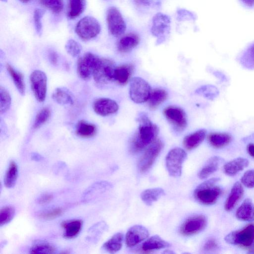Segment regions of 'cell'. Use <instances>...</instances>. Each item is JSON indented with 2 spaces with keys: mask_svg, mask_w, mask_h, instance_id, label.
Returning <instances> with one entry per match:
<instances>
[{
  "mask_svg": "<svg viewBox=\"0 0 254 254\" xmlns=\"http://www.w3.org/2000/svg\"><path fill=\"white\" fill-rule=\"evenodd\" d=\"M137 121L138 128L130 144V151L133 153L139 152L154 141L159 131L158 126L152 123L145 113L138 114Z\"/></svg>",
  "mask_w": 254,
  "mask_h": 254,
  "instance_id": "1",
  "label": "cell"
},
{
  "mask_svg": "<svg viewBox=\"0 0 254 254\" xmlns=\"http://www.w3.org/2000/svg\"><path fill=\"white\" fill-rule=\"evenodd\" d=\"M218 178H213L199 184L194 190L193 196L199 203L206 205L215 204L222 193V190L216 184Z\"/></svg>",
  "mask_w": 254,
  "mask_h": 254,
  "instance_id": "2",
  "label": "cell"
},
{
  "mask_svg": "<svg viewBox=\"0 0 254 254\" xmlns=\"http://www.w3.org/2000/svg\"><path fill=\"white\" fill-rule=\"evenodd\" d=\"M224 240L228 244L245 247L251 246L254 242V224L251 223L241 229L227 235Z\"/></svg>",
  "mask_w": 254,
  "mask_h": 254,
  "instance_id": "3",
  "label": "cell"
},
{
  "mask_svg": "<svg viewBox=\"0 0 254 254\" xmlns=\"http://www.w3.org/2000/svg\"><path fill=\"white\" fill-rule=\"evenodd\" d=\"M115 64L112 60L100 58L93 73L94 81L98 84L104 85L115 80Z\"/></svg>",
  "mask_w": 254,
  "mask_h": 254,
  "instance_id": "4",
  "label": "cell"
},
{
  "mask_svg": "<svg viewBox=\"0 0 254 254\" xmlns=\"http://www.w3.org/2000/svg\"><path fill=\"white\" fill-rule=\"evenodd\" d=\"M101 31L98 21L92 16H85L77 23L75 32L83 40H89L96 37Z\"/></svg>",
  "mask_w": 254,
  "mask_h": 254,
  "instance_id": "5",
  "label": "cell"
},
{
  "mask_svg": "<svg viewBox=\"0 0 254 254\" xmlns=\"http://www.w3.org/2000/svg\"><path fill=\"white\" fill-rule=\"evenodd\" d=\"M152 90L150 85L143 79L135 77L131 79L129 86V96L136 103L147 101Z\"/></svg>",
  "mask_w": 254,
  "mask_h": 254,
  "instance_id": "6",
  "label": "cell"
},
{
  "mask_svg": "<svg viewBox=\"0 0 254 254\" xmlns=\"http://www.w3.org/2000/svg\"><path fill=\"white\" fill-rule=\"evenodd\" d=\"M100 59L98 56L90 52L79 57L77 63V72L79 77L84 80L89 79L93 76Z\"/></svg>",
  "mask_w": 254,
  "mask_h": 254,
  "instance_id": "7",
  "label": "cell"
},
{
  "mask_svg": "<svg viewBox=\"0 0 254 254\" xmlns=\"http://www.w3.org/2000/svg\"><path fill=\"white\" fill-rule=\"evenodd\" d=\"M187 157V153L181 148L171 149L166 157V165L170 175L174 177L181 176L182 164Z\"/></svg>",
  "mask_w": 254,
  "mask_h": 254,
  "instance_id": "8",
  "label": "cell"
},
{
  "mask_svg": "<svg viewBox=\"0 0 254 254\" xmlns=\"http://www.w3.org/2000/svg\"><path fill=\"white\" fill-rule=\"evenodd\" d=\"M163 146V142L157 139L147 147L138 162V166L141 172H145L150 168Z\"/></svg>",
  "mask_w": 254,
  "mask_h": 254,
  "instance_id": "9",
  "label": "cell"
},
{
  "mask_svg": "<svg viewBox=\"0 0 254 254\" xmlns=\"http://www.w3.org/2000/svg\"><path fill=\"white\" fill-rule=\"evenodd\" d=\"M30 82L31 90L36 100L39 102L45 101L47 93V77L45 73L35 70L31 74Z\"/></svg>",
  "mask_w": 254,
  "mask_h": 254,
  "instance_id": "10",
  "label": "cell"
},
{
  "mask_svg": "<svg viewBox=\"0 0 254 254\" xmlns=\"http://www.w3.org/2000/svg\"><path fill=\"white\" fill-rule=\"evenodd\" d=\"M163 114L176 131L180 132L186 128L187 125V117L182 108L170 106L164 109Z\"/></svg>",
  "mask_w": 254,
  "mask_h": 254,
  "instance_id": "11",
  "label": "cell"
},
{
  "mask_svg": "<svg viewBox=\"0 0 254 254\" xmlns=\"http://www.w3.org/2000/svg\"><path fill=\"white\" fill-rule=\"evenodd\" d=\"M107 23L110 33L118 37L126 31V25L120 11L115 7H110L107 12Z\"/></svg>",
  "mask_w": 254,
  "mask_h": 254,
  "instance_id": "12",
  "label": "cell"
},
{
  "mask_svg": "<svg viewBox=\"0 0 254 254\" xmlns=\"http://www.w3.org/2000/svg\"><path fill=\"white\" fill-rule=\"evenodd\" d=\"M207 219L203 215H194L188 218L181 225L180 233L184 236L196 234L206 227Z\"/></svg>",
  "mask_w": 254,
  "mask_h": 254,
  "instance_id": "13",
  "label": "cell"
},
{
  "mask_svg": "<svg viewBox=\"0 0 254 254\" xmlns=\"http://www.w3.org/2000/svg\"><path fill=\"white\" fill-rule=\"evenodd\" d=\"M148 236L149 232L145 227L139 225H134L127 232L126 245L128 247H133L146 239Z\"/></svg>",
  "mask_w": 254,
  "mask_h": 254,
  "instance_id": "14",
  "label": "cell"
},
{
  "mask_svg": "<svg viewBox=\"0 0 254 254\" xmlns=\"http://www.w3.org/2000/svg\"><path fill=\"white\" fill-rule=\"evenodd\" d=\"M93 109L97 114L101 116H107L116 113L119 109V106L114 100L107 98H101L94 101Z\"/></svg>",
  "mask_w": 254,
  "mask_h": 254,
  "instance_id": "15",
  "label": "cell"
},
{
  "mask_svg": "<svg viewBox=\"0 0 254 254\" xmlns=\"http://www.w3.org/2000/svg\"><path fill=\"white\" fill-rule=\"evenodd\" d=\"M244 192L242 184L238 182H236L232 187L225 201L224 205L225 210L229 211L233 209L243 196Z\"/></svg>",
  "mask_w": 254,
  "mask_h": 254,
  "instance_id": "16",
  "label": "cell"
},
{
  "mask_svg": "<svg viewBox=\"0 0 254 254\" xmlns=\"http://www.w3.org/2000/svg\"><path fill=\"white\" fill-rule=\"evenodd\" d=\"M236 216L241 221H254V204L250 199L247 198L244 200L238 208Z\"/></svg>",
  "mask_w": 254,
  "mask_h": 254,
  "instance_id": "17",
  "label": "cell"
},
{
  "mask_svg": "<svg viewBox=\"0 0 254 254\" xmlns=\"http://www.w3.org/2000/svg\"><path fill=\"white\" fill-rule=\"evenodd\" d=\"M61 226L64 229L63 235L66 239H72L76 237L80 232L83 221L80 219H72L63 221Z\"/></svg>",
  "mask_w": 254,
  "mask_h": 254,
  "instance_id": "18",
  "label": "cell"
},
{
  "mask_svg": "<svg viewBox=\"0 0 254 254\" xmlns=\"http://www.w3.org/2000/svg\"><path fill=\"white\" fill-rule=\"evenodd\" d=\"M139 41V38L137 34L133 33H127L120 39L118 44V49L121 53H127L136 47Z\"/></svg>",
  "mask_w": 254,
  "mask_h": 254,
  "instance_id": "19",
  "label": "cell"
},
{
  "mask_svg": "<svg viewBox=\"0 0 254 254\" xmlns=\"http://www.w3.org/2000/svg\"><path fill=\"white\" fill-rule=\"evenodd\" d=\"M249 164L247 159L238 157L225 163L223 166V171L226 175L233 176L244 170Z\"/></svg>",
  "mask_w": 254,
  "mask_h": 254,
  "instance_id": "20",
  "label": "cell"
},
{
  "mask_svg": "<svg viewBox=\"0 0 254 254\" xmlns=\"http://www.w3.org/2000/svg\"><path fill=\"white\" fill-rule=\"evenodd\" d=\"M134 66L132 64H124L116 67L115 80L120 85H125L127 83L133 73Z\"/></svg>",
  "mask_w": 254,
  "mask_h": 254,
  "instance_id": "21",
  "label": "cell"
},
{
  "mask_svg": "<svg viewBox=\"0 0 254 254\" xmlns=\"http://www.w3.org/2000/svg\"><path fill=\"white\" fill-rule=\"evenodd\" d=\"M206 134V130L202 129L186 136L183 140L184 147L189 150L195 148L203 141Z\"/></svg>",
  "mask_w": 254,
  "mask_h": 254,
  "instance_id": "22",
  "label": "cell"
},
{
  "mask_svg": "<svg viewBox=\"0 0 254 254\" xmlns=\"http://www.w3.org/2000/svg\"><path fill=\"white\" fill-rule=\"evenodd\" d=\"M208 141L214 148H221L228 145L232 141V136L227 132H211L207 136Z\"/></svg>",
  "mask_w": 254,
  "mask_h": 254,
  "instance_id": "23",
  "label": "cell"
},
{
  "mask_svg": "<svg viewBox=\"0 0 254 254\" xmlns=\"http://www.w3.org/2000/svg\"><path fill=\"white\" fill-rule=\"evenodd\" d=\"M170 246V243L155 235L147 239L142 245L141 250L144 252H150Z\"/></svg>",
  "mask_w": 254,
  "mask_h": 254,
  "instance_id": "24",
  "label": "cell"
},
{
  "mask_svg": "<svg viewBox=\"0 0 254 254\" xmlns=\"http://www.w3.org/2000/svg\"><path fill=\"white\" fill-rule=\"evenodd\" d=\"M53 99L61 105H72L74 99L71 92L64 87H58L52 93Z\"/></svg>",
  "mask_w": 254,
  "mask_h": 254,
  "instance_id": "25",
  "label": "cell"
},
{
  "mask_svg": "<svg viewBox=\"0 0 254 254\" xmlns=\"http://www.w3.org/2000/svg\"><path fill=\"white\" fill-rule=\"evenodd\" d=\"M222 159L218 156H213L209 158L204 166L198 173V177L205 179L214 173L218 169Z\"/></svg>",
  "mask_w": 254,
  "mask_h": 254,
  "instance_id": "26",
  "label": "cell"
},
{
  "mask_svg": "<svg viewBox=\"0 0 254 254\" xmlns=\"http://www.w3.org/2000/svg\"><path fill=\"white\" fill-rule=\"evenodd\" d=\"M168 97L167 91L162 88H155L151 91L147 100L148 105L151 110H154L164 102Z\"/></svg>",
  "mask_w": 254,
  "mask_h": 254,
  "instance_id": "27",
  "label": "cell"
},
{
  "mask_svg": "<svg viewBox=\"0 0 254 254\" xmlns=\"http://www.w3.org/2000/svg\"><path fill=\"white\" fill-rule=\"evenodd\" d=\"M97 132L95 125L84 120L79 121L76 126L75 133L82 138H90L94 136Z\"/></svg>",
  "mask_w": 254,
  "mask_h": 254,
  "instance_id": "28",
  "label": "cell"
},
{
  "mask_svg": "<svg viewBox=\"0 0 254 254\" xmlns=\"http://www.w3.org/2000/svg\"><path fill=\"white\" fill-rule=\"evenodd\" d=\"M85 6V0H67V17L71 19L78 17L84 11Z\"/></svg>",
  "mask_w": 254,
  "mask_h": 254,
  "instance_id": "29",
  "label": "cell"
},
{
  "mask_svg": "<svg viewBox=\"0 0 254 254\" xmlns=\"http://www.w3.org/2000/svg\"><path fill=\"white\" fill-rule=\"evenodd\" d=\"M123 238V234L122 233H117L104 243L102 249L108 253H116L121 249Z\"/></svg>",
  "mask_w": 254,
  "mask_h": 254,
  "instance_id": "30",
  "label": "cell"
},
{
  "mask_svg": "<svg viewBox=\"0 0 254 254\" xmlns=\"http://www.w3.org/2000/svg\"><path fill=\"white\" fill-rule=\"evenodd\" d=\"M18 175V170L17 164L11 160L8 165L4 178V184L5 187L11 188L15 185Z\"/></svg>",
  "mask_w": 254,
  "mask_h": 254,
  "instance_id": "31",
  "label": "cell"
},
{
  "mask_svg": "<svg viewBox=\"0 0 254 254\" xmlns=\"http://www.w3.org/2000/svg\"><path fill=\"white\" fill-rule=\"evenodd\" d=\"M239 60L241 64L246 68L254 69V42L245 49Z\"/></svg>",
  "mask_w": 254,
  "mask_h": 254,
  "instance_id": "32",
  "label": "cell"
},
{
  "mask_svg": "<svg viewBox=\"0 0 254 254\" xmlns=\"http://www.w3.org/2000/svg\"><path fill=\"white\" fill-rule=\"evenodd\" d=\"M164 194L165 191L163 189L156 188L143 191L141 193V198L147 205H151Z\"/></svg>",
  "mask_w": 254,
  "mask_h": 254,
  "instance_id": "33",
  "label": "cell"
},
{
  "mask_svg": "<svg viewBox=\"0 0 254 254\" xmlns=\"http://www.w3.org/2000/svg\"><path fill=\"white\" fill-rule=\"evenodd\" d=\"M6 68L18 91L21 95H24L25 91V85L23 74L15 70L9 64H6Z\"/></svg>",
  "mask_w": 254,
  "mask_h": 254,
  "instance_id": "34",
  "label": "cell"
},
{
  "mask_svg": "<svg viewBox=\"0 0 254 254\" xmlns=\"http://www.w3.org/2000/svg\"><path fill=\"white\" fill-rule=\"evenodd\" d=\"M169 20L167 16L158 14L155 17L152 26V32L156 35L163 34L168 27Z\"/></svg>",
  "mask_w": 254,
  "mask_h": 254,
  "instance_id": "35",
  "label": "cell"
},
{
  "mask_svg": "<svg viewBox=\"0 0 254 254\" xmlns=\"http://www.w3.org/2000/svg\"><path fill=\"white\" fill-rule=\"evenodd\" d=\"M29 251L30 254H54L56 249L49 243L39 242L31 246Z\"/></svg>",
  "mask_w": 254,
  "mask_h": 254,
  "instance_id": "36",
  "label": "cell"
},
{
  "mask_svg": "<svg viewBox=\"0 0 254 254\" xmlns=\"http://www.w3.org/2000/svg\"><path fill=\"white\" fill-rule=\"evenodd\" d=\"M15 208L12 205H7L2 207L0 211V226L9 223L14 217Z\"/></svg>",
  "mask_w": 254,
  "mask_h": 254,
  "instance_id": "37",
  "label": "cell"
},
{
  "mask_svg": "<svg viewBox=\"0 0 254 254\" xmlns=\"http://www.w3.org/2000/svg\"><path fill=\"white\" fill-rule=\"evenodd\" d=\"M51 115L50 110L47 107L41 109L37 114L34 120L33 127L38 128L46 123Z\"/></svg>",
  "mask_w": 254,
  "mask_h": 254,
  "instance_id": "38",
  "label": "cell"
},
{
  "mask_svg": "<svg viewBox=\"0 0 254 254\" xmlns=\"http://www.w3.org/2000/svg\"><path fill=\"white\" fill-rule=\"evenodd\" d=\"M40 3L53 13H60L64 6L63 0H39Z\"/></svg>",
  "mask_w": 254,
  "mask_h": 254,
  "instance_id": "39",
  "label": "cell"
},
{
  "mask_svg": "<svg viewBox=\"0 0 254 254\" xmlns=\"http://www.w3.org/2000/svg\"><path fill=\"white\" fill-rule=\"evenodd\" d=\"M0 111L1 113L6 112L11 104V97L8 92L1 86L0 87Z\"/></svg>",
  "mask_w": 254,
  "mask_h": 254,
  "instance_id": "40",
  "label": "cell"
},
{
  "mask_svg": "<svg viewBox=\"0 0 254 254\" xmlns=\"http://www.w3.org/2000/svg\"><path fill=\"white\" fill-rule=\"evenodd\" d=\"M65 49L66 52L73 57L78 56L81 51L80 45L72 39L69 40L66 42Z\"/></svg>",
  "mask_w": 254,
  "mask_h": 254,
  "instance_id": "41",
  "label": "cell"
},
{
  "mask_svg": "<svg viewBox=\"0 0 254 254\" xmlns=\"http://www.w3.org/2000/svg\"><path fill=\"white\" fill-rule=\"evenodd\" d=\"M45 13V10L37 8L34 12V23L37 33L41 35L42 33V19Z\"/></svg>",
  "mask_w": 254,
  "mask_h": 254,
  "instance_id": "42",
  "label": "cell"
},
{
  "mask_svg": "<svg viewBox=\"0 0 254 254\" xmlns=\"http://www.w3.org/2000/svg\"><path fill=\"white\" fill-rule=\"evenodd\" d=\"M63 213V209L61 207H57L40 213L39 214V217L41 219L49 220L61 216Z\"/></svg>",
  "mask_w": 254,
  "mask_h": 254,
  "instance_id": "43",
  "label": "cell"
},
{
  "mask_svg": "<svg viewBox=\"0 0 254 254\" xmlns=\"http://www.w3.org/2000/svg\"><path fill=\"white\" fill-rule=\"evenodd\" d=\"M196 93L207 98L211 99L216 96L218 92L215 87L211 85H206L197 89Z\"/></svg>",
  "mask_w": 254,
  "mask_h": 254,
  "instance_id": "44",
  "label": "cell"
},
{
  "mask_svg": "<svg viewBox=\"0 0 254 254\" xmlns=\"http://www.w3.org/2000/svg\"><path fill=\"white\" fill-rule=\"evenodd\" d=\"M241 183L247 188H254V169L246 171L241 178Z\"/></svg>",
  "mask_w": 254,
  "mask_h": 254,
  "instance_id": "45",
  "label": "cell"
},
{
  "mask_svg": "<svg viewBox=\"0 0 254 254\" xmlns=\"http://www.w3.org/2000/svg\"><path fill=\"white\" fill-rule=\"evenodd\" d=\"M53 198V195L51 193H46L42 194L38 198L37 202L40 204H44L50 202Z\"/></svg>",
  "mask_w": 254,
  "mask_h": 254,
  "instance_id": "46",
  "label": "cell"
},
{
  "mask_svg": "<svg viewBox=\"0 0 254 254\" xmlns=\"http://www.w3.org/2000/svg\"><path fill=\"white\" fill-rule=\"evenodd\" d=\"M218 245L215 240L212 238L208 239L204 244L203 249L205 251H210L217 248Z\"/></svg>",
  "mask_w": 254,
  "mask_h": 254,
  "instance_id": "47",
  "label": "cell"
},
{
  "mask_svg": "<svg viewBox=\"0 0 254 254\" xmlns=\"http://www.w3.org/2000/svg\"><path fill=\"white\" fill-rule=\"evenodd\" d=\"M243 6L249 8L254 9V0H238Z\"/></svg>",
  "mask_w": 254,
  "mask_h": 254,
  "instance_id": "48",
  "label": "cell"
},
{
  "mask_svg": "<svg viewBox=\"0 0 254 254\" xmlns=\"http://www.w3.org/2000/svg\"><path fill=\"white\" fill-rule=\"evenodd\" d=\"M49 58L50 62L54 65H56L58 62V55L54 51H52L50 53Z\"/></svg>",
  "mask_w": 254,
  "mask_h": 254,
  "instance_id": "49",
  "label": "cell"
},
{
  "mask_svg": "<svg viewBox=\"0 0 254 254\" xmlns=\"http://www.w3.org/2000/svg\"><path fill=\"white\" fill-rule=\"evenodd\" d=\"M247 150L249 154L254 158V143H249L247 146Z\"/></svg>",
  "mask_w": 254,
  "mask_h": 254,
  "instance_id": "50",
  "label": "cell"
},
{
  "mask_svg": "<svg viewBox=\"0 0 254 254\" xmlns=\"http://www.w3.org/2000/svg\"><path fill=\"white\" fill-rule=\"evenodd\" d=\"M136 4L140 5H147L150 3L151 0H134Z\"/></svg>",
  "mask_w": 254,
  "mask_h": 254,
  "instance_id": "51",
  "label": "cell"
},
{
  "mask_svg": "<svg viewBox=\"0 0 254 254\" xmlns=\"http://www.w3.org/2000/svg\"><path fill=\"white\" fill-rule=\"evenodd\" d=\"M31 158L35 161H39L42 159V156L39 154L34 153L31 155Z\"/></svg>",
  "mask_w": 254,
  "mask_h": 254,
  "instance_id": "52",
  "label": "cell"
},
{
  "mask_svg": "<svg viewBox=\"0 0 254 254\" xmlns=\"http://www.w3.org/2000/svg\"><path fill=\"white\" fill-rule=\"evenodd\" d=\"M20 1L23 2V3H27L30 0H19Z\"/></svg>",
  "mask_w": 254,
  "mask_h": 254,
  "instance_id": "53",
  "label": "cell"
},
{
  "mask_svg": "<svg viewBox=\"0 0 254 254\" xmlns=\"http://www.w3.org/2000/svg\"><path fill=\"white\" fill-rule=\"evenodd\" d=\"M249 253L254 254V251L253 250V252H250Z\"/></svg>",
  "mask_w": 254,
  "mask_h": 254,
  "instance_id": "54",
  "label": "cell"
},
{
  "mask_svg": "<svg viewBox=\"0 0 254 254\" xmlns=\"http://www.w3.org/2000/svg\"><path fill=\"white\" fill-rule=\"evenodd\" d=\"M1 1H7V0H1Z\"/></svg>",
  "mask_w": 254,
  "mask_h": 254,
  "instance_id": "55",
  "label": "cell"
}]
</instances>
